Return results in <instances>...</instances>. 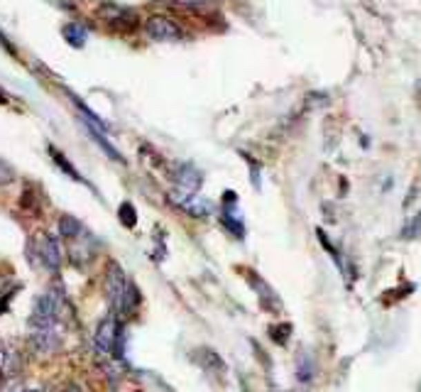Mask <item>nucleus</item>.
Instances as JSON below:
<instances>
[{"mask_svg": "<svg viewBox=\"0 0 421 392\" xmlns=\"http://www.w3.org/2000/svg\"><path fill=\"white\" fill-rule=\"evenodd\" d=\"M61 35H64V39L74 49H84L88 42V30L81 25V22H66V25L61 27Z\"/></svg>", "mask_w": 421, "mask_h": 392, "instance_id": "nucleus-12", "label": "nucleus"}, {"mask_svg": "<svg viewBox=\"0 0 421 392\" xmlns=\"http://www.w3.org/2000/svg\"><path fill=\"white\" fill-rule=\"evenodd\" d=\"M128 285H130V279L125 277L123 268H120L118 263H110L108 270H106V279H103V295L108 299L115 317H118L120 309H123V299H125V292H128Z\"/></svg>", "mask_w": 421, "mask_h": 392, "instance_id": "nucleus-2", "label": "nucleus"}, {"mask_svg": "<svg viewBox=\"0 0 421 392\" xmlns=\"http://www.w3.org/2000/svg\"><path fill=\"white\" fill-rule=\"evenodd\" d=\"M37 253H39V260H42V265L49 270V272H57V270L61 268V260H64V255H61L59 238L44 233V236L39 238Z\"/></svg>", "mask_w": 421, "mask_h": 392, "instance_id": "nucleus-8", "label": "nucleus"}, {"mask_svg": "<svg viewBox=\"0 0 421 392\" xmlns=\"http://www.w3.org/2000/svg\"><path fill=\"white\" fill-rule=\"evenodd\" d=\"M145 32L155 42H179L184 37V30L167 15H152L145 20Z\"/></svg>", "mask_w": 421, "mask_h": 392, "instance_id": "nucleus-4", "label": "nucleus"}, {"mask_svg": "<svg viewBox=\"0 0 421 392\" xmlns=\"http://www.w3.org/2000/svg\"><path fill=\"white\" fill-rule=\"evenodd\" d=\"M248 279H250V285L255 287V292L260 295V301H262V306H265V309H275V312H280V309H282L280 297L275 295V290H272V287L267 285L265 279H260L255 272H250Z\"/></svg>", "mask_w": 421, "mask_h": 392, "instance_id": "nucleus-10", "label": "nucleus"}, {"mask_svg": "<svg viewBox=\"0 0 421 392\" xmlns=\"http://www.w3.org/2000/svg\"><path fill=\"white\" fill-rule=\"evenodd\" d=\"M49 157H52V160L57 162V167H59V169L66 174V177L76 179V182H86V179H84L81 174H79V169H76V167L71 165L69 160H66V155H61V152L57 150V147H49Z\"/></svg>", "mask_w": 421, "mask_h": 392, "instance_id": "nucleus-16", "label": "nucleus"}, {"mask_svg": "<svg viewBox=\"0 0 421 392\" xmlns=\"http://www.w3.org/2000/svg\"><path fill=\"white\" fill-rule=\"evenodd\" d=\"M64 392H81V387H79V385H69Z\"/></svg>", "mask_w": 421, "mask_h": 392, "instance_id": "nucleus-26", "label": "nucleus"}, {"mask_svg": "<svg viewBox=\"0 0 421 392\" xmlns=\"http://www.w3.org/2000/svg\"><path fill=\"white\" fill-rule=\"evenodd\" d=\"M30 344L37 353H55L61 344V324L59 321H30Z\"/></svg>", "mask_w": 421, "mask_h": 392, "instance_id": "nucleus-1", "label": "nucleus"}, {"mask_svg": "<svg viewBox=\"0 0 421 392\" xmlns=\"http://www.w3.org/2000/svg\"><path fill=\"white\" fill-rule=\"evenodd\" d=\"M101 17L106 22H108L113 30H120V32H130L133 27L137 25V15L133 10H128V8H120V6H103L101 10Z\"/></svg>", "mask_w": 421, "mask_h": 392, "instance_id": "nucleus-7", "label": "nucleus"}, {"mask_svg": "<svg viewBox=\"0 0 421 392\" xmlns=\"http://www.w3.org/2000/svg\"><path fill=\"white\" fill-rule=\"evenodd\" d=\"M61 309H64V292L59 287L57 290L52 287V290H47L44 295L37 297L30 321H59Z\"/></svg>", "mask_w": 421, "mask_h": 392, "instance_id": "nucleus-3", "label": "nucleus"}, {"mask_svg": "<svg viewBox=\"0 0 421 392\" xmlns=\"http://www.w3.org/2000/svg\"><path fill=\"white\" fill-rule=\"evenodd\" d=\"M172 201L179 206L182 211H186V214L191 216H208L210 214V204L206 199H201L199 194H177L172 192Z\"/></svg>", "mask_w": 421, "mask_h": 392, "instance_id": "nucleus-9", "label": "nucleus"}, {"mask_svg": "<svg viewBox=\"0 0 421 392\" xmlns=\"http://www.w3.org/2000/svg\"><path fill=\"white\" fill-rule=\"evenodd\" d=\"M289 331H292V326H289V324H282V326H272L270 328L272 339H275L277 344H282V346L286 344V333H289Z\"/></svg>", "mask_w": 421, "mask_h": 392, "instance_id": "nucleus-21", "label": "nucleus"}, {"mask_svg": "<svg viewBox=\"0 0 421 392\" xmlns=\"http://www.w3.org/2000/svg\"><path fill=\"white\" fill-rule=\"evenodd\" d=\"M194 360L199 363L201 368H204L206 373H216V375L226 373V363H223L221 355H218L216 351H210V348H199V351H194Z\"/></svg>", "mask_w": 421, "mask_h": 392, "instance_id": "nucleus-11", "label": "nucleus"}, {"mask_svg": "<svg viewBox=\"0 0 421 392\" xmlns=\"http://www.w3.org/2000/svg\"><path fill=\"white\" fill-rule=\"evenodd\" d=\"M120 326H123V324L118 321L115 314H110V317H106L98 321L96 333H93V348H96V353L101 355V358L110 355V351H113V341H115V336H118Z\"/></svg>", "mask_w": 421, "mask_h": 392, "instance_id": "nucleus-5", "label": "nucleus"}, {"mask_svg": "<svg viewBox=\"0 0 421 392\" xmlns=\"http://www.w3.org/2000/svg\"><path fill=\"white\" fill-rule=\"evenodd\" d=\"M223 223H226L228 231H233L238 238L245 236V223H243V216L238 211V199L233 201V206L226 201V209H223Z\"/></svg>", "mask_w": 421, "mask_h": 392, "instance_id": "nucleus-14", "label": "nucleus"}, {"mask_svg": "<svg viewBox=\"0 0 421 392\" xmlns=\"http://www.w3.org/2000/svg\"><path fill=\"white\" fill-rule=\"evenodd\" d=\"M6 392H25V390H22V387L20 385H10V387H8V390Z\"/></svg>", "mask_w": 421, "mask_h": 392, "instance_id": "nucleus-25", "label": "nucleus"}, {"mask_svg": "<svg viewBox=\"0 0 421 392\" xmlns=\"http://www.w3.org/2000/svg\"><path fill=\"white\" fill-rule=\"evenodd\" d=\"M0 47H3V49H8V54H15V47H12V44H10V39H8L3 32H0Z\"/></svg>", "mask_w": 421, "mask_h": 392, "instance_id": "nucleus-24", "label": "nucleus"}, {"mask_svg": "<svg viewBox=\"0 0 421 392\" xmlns=\"http://www.w3.org/2000/svg\"><path fill=\"white\" fill-rule=\"evenodd\" d=\"M172 3L179 8H186V10H199V8L208 6L210 0H172Z\"/></svg>", "mask_w": 421, "mask_h": 392, "instance_id": "nucleus-22", "label": "nucleus"}, {"mask_svg": "<svg viewBox=\"0 0 421 392\" xmlns=\"http://www.w3.org/2000/svg\"><path fill=\"white\" fill-rule=\"evenodd\" d=\"M86 231V228L81 226V221L79 218H74V216H69V214H64L59 218V236L61 238H71L74 241L76 236H81V233Z\"/></svg>", "mask_w": 421, "mask_h": 392, "instance_id": "nucleus-15", "label": "nucleus"}, {"mask_svg": "<svg viewBox=\"0 0 421 392\" xmlns=\"http://www.w3.org/2000/svg\"><path fill=\"white\" fill-rule=\"evenodd\" d=\"M17 371V355L10 346L0 344V375H12Z\"/></svg>", "mask_w": 421, "mask_h": 392, "instance_id": "nucleus-17", "label": "nucleus"}, {"mask_svg": "<svg viewBox=\"0 0 421 392\" xmlns=\"http://www.w3.org/2000/svg\"><path fill=\"white\" fill-rule=\"evenodd\" d=\"M12 182H15V169L6 160H0V187H8Z\"/></svg>", "mask_w": 421, "mask_h": 392, "instance_id": "nucleus-19", "label": "nucleus"}, {"mask_svg": "<svg viewBox=\"0 0 421 392\" xmlns=\"http://www.w3.org/2000/svg\"><path fill=\"white\" fill-rule=\"evenodd\" d=\"M402 236H404V238H416V236H421V214L416 216V218H411L409 223H407L404 231H402Z\"/></svg>", "mask_w": 421, "mask_h": 392, "instance_id": "nucleus-20", "label": "nucleus"}, {"mask_svg": "<svg viewBox=\"0 0 421 392\" xmlns=\"http://www.w3.org/2000/svg\"><path fill=\"white\" fill-rule=\"evenodd\" d=\"M248 162H250V177H253L255 189H260V187H262V179H260V172H262V167H260L257 162L253 160V157H248Z\"/></svg>", "mask_w": 421, "mask_h": 392, "instance_id": "nucleus-23", "label": "nucleus"}, {"mask_svg": "<svg viewBox=\"0 0 421 392\" xmlns=\"http://www.w3.org/2000/svg\"><path fill=\"white\" fill-rule=\"evenodd\" d=\"M118 216H120V223H123V226H128V228H133V226H135V223H137L135 206L128 204V201H125V204L118 209Z\"/></svg>", "mask_w": 421, "mask_h": 392, "instance_id": "nucleus-18", "label": "nucleus"}, {"mask_svg": "<svg viewBox=\"0 0 421 392\" xmlns=\"http://www.w3.org/2000/svg\"><path fill=\"white\" fill-rule=\"evenodd\" d=\"M172 182L177 194H199L201 184H204V174L194 165L184 162V165H179L172 172Z\"/></svg>", "mask_w": 421, "mask_h": 392, "instance_id": "nucleus-6", "label": "nucleus"}, {"mask_svg": "<svg viewBox=\"0 0 421 392\" xmlns=\"http://www.w3.org/2000/svg\"><path fill=\"white\" fill-rule=\"evenodd\" d=\"M84 128H86V135H88V138H91L93 142H96V145L103 150V155H106V157H110V160H113V162H118V165H125V157L120 155L118 150H115V145H110L108 140H106V133H101V130L91 128V125H84Z\"/></svg>", "mask_w": 421, "mask_h": 392, "instance_id": "nucleus-13", "label": "nucleus"}]
</instances>
